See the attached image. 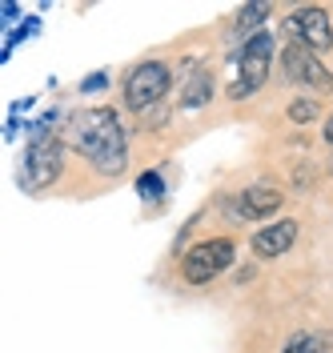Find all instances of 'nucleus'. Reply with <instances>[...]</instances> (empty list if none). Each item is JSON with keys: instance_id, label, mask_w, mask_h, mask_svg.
<instances>
[{"instance_id": "nucleus-16", "label": "nucleus", "mask_w": 333, "mask_h": 353, "mask_svg": "<svg viewBox=\"0 0 333 353\" xmlns=\"http://www.w3.org/2000/svg\"><path fill=\"white\" fill-rule=\"evenodd\" d=\"M17 12H21V8H17L12 0H8V4H0V17H4V21H17Z\"/></svg>"}, {"instance_id": "nucleus-5", "label": "nucleus", "mask_w": 333, "mask_h": 353, "mask_svg": "<svg viewBox=\"0 0 333 353\" xmlns=\"http://www.w3.org/2000/svg\"><path fill=\"white\" fill-rule=\"evenodd\" d=\"M65 165V145L57 137L28 145V161H24V189H48Z\"/></svg>"}, {"instance_id": "nucleus-9", "label": "nucleus", "mask_w": 333, "mask_h": 353, "mask_svg": "<svg viewBox=\"0 0 333 353\" xmlns=\"http://www.w3.org/2000/svg\"><path fill=\"white\" fill-rule=\"evenodd\" d=\"M293 241H297V221H273V225L253 233V253L257 257H281V253H289Z\"/></svg>"}, {"instance_id": "nucleus-12", "label": "nucleus", "mask_w": 333, "mask_h": 353, "mask_svg": "<svg viewBox=\"0 0 333 353\" xmlns=\"http://www.w3.org/2000/svg\"><path fill=\"white\" fill-rule=\"evenodd\" d=\"M265 17H269V4H245L241 12H237V32H253Z\"/></svg>"}, {"instance_id": "nucleus-4", "label": "nucleus", "mask_w": 333, "mask_h": 353, "mask_svg": "<svg viewBox=\"0 0 333 353\" xmlns=\"http://www.w3.org/2000/svg\"><path fill=\"white\" fill-rule=\"evenodd\" d=\"M229 265H233V241H229V237H213V241H201L197 249H189L181 273H185L189 285H205V281H213L217 273H225Z\"/></svg>"}, {"instance_id": "nucleus-13", "label": "nucleus", "mask_w": 333, "mask_h": 353, "mask_svg": "<svg viewBox=\"0 0 333 353\" xmlns=\"http://www.w3.org/2000/svg\"><path fill=\"white\" fill-rule=\"evenodd\" d=\"M289 121H293V125H310V121H317V101H313V97L293 101V105H289Z\"/></svg>"}, {"instance_id": "nucleus-8", "label": "nucleus", "mask_w": 333, "mask_h": 353, "mask_svg": "<svg viewBox=\"0 0 333 353\" xmlns=\"http://www.w3.org/2000/svg\"><path fill=\"white\" fill-rule=\"evenodd\" d=\"M281 209V189H269V185H253V189H241V197L233 205V213L241 221H261L269 213Z\"/></svg>"}, {"instance_id": "nucleus-1", "label": "nucleus", "mask_w": 333, "mask_h": 353, "mask_svg": "<svg viewBox=\"0 0 333 353\" xmlns=\"http://www.w3.org/2000/svg\"><path fill=\"white\" fill-rule=\"evenodd\" d=\"M77 149L89 157V165L105 176H121L129 165V149H125V129L121 117L112 109H92L77 121Z\"/></svg>"}, {"instance_id": "nucleus-11", "label": "nucleus", "mask_w": 333, "mask_h": 353, "mask_svg": "<svg viewBox=\"0 0 333 353\" xmlns=\"http://www.w3.org/2000/svg\"><path fill=\"white\" fill-rule=\"evenodd\" d=\"M281 353H330V337H321V333H293Z\"/></svg>"}, {"instance_id": "nucleus-15", "label": "nucleus", "mask_w": 333, "mask_h": 353, "mask_svg": "<svg viewBox=\"0 0 333 353\" xmlns=\"http://www.w3.org/2000/svg\"><path fill=\"white\" fill-rule=\"evenodd\" d=\"M105 85H109V77H105V72H97V77H89V81L81 85V92H92V88H105Z\"/></svg>"}, {"instance_id": "nucleus-7", "label": "nucleus", "mask_w": 333, "mask_h": 353, "mask_svg": "<svg viewBox=\"0 0 333 353\" xmlns=\"http://www.w3.org/2000/svg\"><path fill=\"white\" fill-rule=\"evenodd\" d=\"M293 44H305L310 52H325L333 44V28H330V12L325 8H301L285 21Z\"/></svg>"}, {"instance_id": "nucleus-3", "label": "nucleus", "mask_w": 333, "mask_h": 353, "mask_svg": "<svg viewBox=\"0 0 333 353\" xmlns=\"http://www.w3.org/2000/svg\"><path fill=\"white\" fill-rule=\"evenodd\" d=\"M165 92H169V68L161 65V61H145L125 81V105L145 112V109H153V105H161Z\"/></svg>"}, {"instance_id": "nucleus-10", "label": "nucleus", "mask_w": 333, "mask_h": 353, "mask_svg": "<svg viewBox=\"0 0 333 353\" xmlns=\"http://www.w3.org/2000/svg\"><path fill=\"white\" fill-rule=\"evenodd\" d=\"M213 101V77H193L189 85H185V92H181V109H201V105H209Z\"/></svg>"}, {"instance_id": "nucleus-17", "label": "nucleus", "mask_w": 333, "mask_h": 353, "mask_svg": "<svg viewBox=\"0 0 333 353\" xmlns=\"http://www.w3.org/2000/svg\"><path fill=\"white\" fill-rule=\"evenodd\" d=\"M325 141H330V145H333V117H330V121H325Z\"/></svg>"}, {"instance_id": "nucleus-6", "label": "nucleus", "mask_w": 333, "mask_h": 353, "mask_svg": "<svg viewBox=\"0 0 333 353\" xmlns=\"http://www.w3.org/2000/svg\"><path fill=\"white\" fill-rule=\"evenodd\" d=\"M285 77L289 81H301V85H310L317 97H330L333 92V72L321 61H317V52H310L305 44H285Z\"/></svg>"}, {"instance_id": "nucleus-2", "label": "nucleus", "mask_w": 333, "mask_h": 353, "mask_svg": "<svg viewBox=\"0 0 333 353\" xmlns=\"http://www.w3.org/2000/svg\"><path fill=\"white\" fill-rule=\"evenodd\" d=\"M269 61H273V41H269V32H253V41L245 44V52L237 57V81L225 88L229 101H245V97H253L257 88L265 85Z\"/></svg>"}, {"instance_id": "nucleus-14", "label": "nucleus", "mask_w": 333, "mask_h": 353, "mask_svg": "<svg viewBox=\"0 0 333 353\" xmlns=\"http://www.w3.org/2000/svg\"><path fill=\"white\" fill-rule=\"evenodd\" d=\"M161 189H165V181H161V173H145L141 181H137V193H141L145 201L161 197Z\"/></svg>"}]
</instances>
